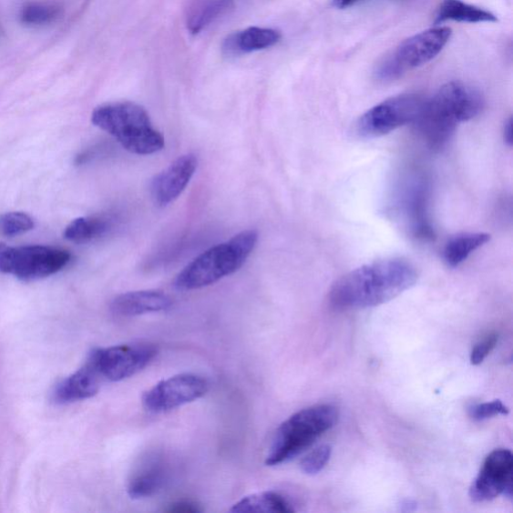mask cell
<instances>
[{"label": "cell", "mask_w": 513, "mask_h": 513, "mask_svg": "<svg viewBox=\"0 0 513 513\" xmlns=\"http://www.w3.org/2000/svg\"><path fill=\"white\" fill-rule=\"evenodd\" d=\"M398 214L405 218L411 233L422 240L435 236L429 218V186L420 174L406 177L396 196Z\"/></svg>", "instance_id": "obj_11"}, {"label": "cell", "mask_w": 513, "mask_h": 513, "mask_svg": "<svg viewBox=\"0 0 513 513\" xmlns=\"http://www.w3.org/2000/svg\"><path fill=\"white\" fill-rule=\"evenodd\" d=\"M332 456V448L329 446H321L312 450L300 464V468L307 476H316L323 469Z\"/></svg>", "instance_id": "obj_25"}, {"label": "cell", "mask_w": 513, "mask_h": 513, "mask_svg": "<svg viewBox=\"0 0 513 513\" xmlns=\"http://www.w3.org/2000/svg\"><path fill=\"white\" fill-rule=\"evenodd\" d=\"M93 124L114 137L129 153L153 155L165 147V139L156 129L147 110L124 102L100 106L92 115Z\"/></svg>", "instance_id": "obj_4"}, {"label": "cell", "mask_w": 513, "mask_h": 513, "mask_svg": "<svg viewBox=\"0 0 513 513\" xmlns=\"http://www.w3.org/2000/svg\"><path fill=\"white\" fill-rule=\"evenodd\" d=\"M513 457L508 449H497L485 460L477 477L472 482L469 497L475 502H485L500 495L512 499Z\"/></svg>", "instance_id": "obj_12"}, {"label": "cell", "mask_w": 513, "mask_h": 513, "mask_svg": "<svg viewBox=\"0 0 513 513\" xmlns=\"http://www.w3.org/2000/svg\"><path fill=\"white\" fill-rule=\"evenodd\" d=\"M234 5V0H194L188 10L187 26L198 35Z\"/></svg>", "instance_id": "obj_20"}, {"label": "cell", "mask_w": 513, "mask_h": 513, "mask_svg": "<svg viewBox=\"0 0 513 513\" xmlns=\"http://www.w3.org/2000/svg\"><path fill=\"white\" fill-rule=\"evenodd\" d=\"M62 15V8L56 5L32 3L24 6L20 19L27 26H44L55 22Z\"/></svg>", "instance_id": "obj_23"}, {"label": "cell", "mask_w": 513, "mask_h": 513, "mask_svg": "<svg viewBox=\"0 0 513 513\" xmlns=\"http://www.w3.org/2000/svg\"><path fill=\"white\" fill-rule=\"evenodd\" d=\"M416 267L405 258L372 262L338 279L329 292L330 304L338 310L380 306L414 287Z\"/></svg>", "instance_id": "obj_1"}, {"label": "cell", "mask_w": 513, "mask_h": 513, "mask_svg": "<svg viewBox=\"0 0 513 513\" xmlns=\"http://www.w3.org/2000/svg\"><path fill=\"white\" fill-rule=\"evenodd\" d=\"M469 416L477 421L486 420L498 416H508L509 409L501 400L487 402V404L471 406L468 411Z\"/></svg>", "instance_id": "obj_26"}, {"label": "cell", "mask_w": 513, "mask_h": 513, "mask_svg": "<svg viewBox=\"0 0 513 513\" xmlns=\"http://www.w3.org/2000/svg\"><path fill=\"white\" fill-rule=\"evenodd\" d=\"M209 382L194 374H178L159 381L145 392L143 405L150 414H164L207 395Z\"/></svg>", "instance_id": "obj_10"}, {"label": "cell", "mask_w": 513, "mask_h": 513, "mask_svg": "<svg viewBox=\"0 0 513 513\" xmlns=\"http://www.w3.org/2000/svg\"><path fill=\"white\" fill-rule=\"evenodd\" d=\"M168 468L162 457H153L143 461L130 477L128 495L133 499L152 498L165 487Z\"/></svg>", "instance_id": "obj_16"}, {"label": "cell", "mask_w": 513, "mask_h": 513, "mask_svg": "<svg viewBox=\"0 0 513 513\" xmlns=\"http://www.w3.org/2000/svg\"><path fill=\"white\" fill-rule=\"evenodd\" d=\"M491 239L487 233H464L450 238L442 251V257L449 268H457Z\"/></svg>", "instance_id": "obj_19"}, {"label": "cell", "mask_w": 513, "mask_h": 513, "mask_svg": "<svg viewBox=\"0 0 513 513\" xmlns=\"http://www.w3.org/2000/svg\"><path fill=\"white\" fill-rule=\"evenodd\" d=\"M257 242L256 231L247 230L227 242L210 248L180 272L175 281L176 287L182 291L197 290L236 273L252 254Z\"/></svg>", "instance_id": "obj_3"}, {"label": "cell", "mask_w": 513, "mask_h": 513, "mask_svg": "<svg viewBox=\"0 0 513 513\" xmlns=\"http://www.w3.org/2000/svg\"><path fill=\"white\" fill-rule=\"evenodd\" d=\"M198 158L187 154L178 158L174 163L155 177L150 184V196L159 207L173 203L182 193L195 175Z\"/></svg>", "instance_id": "obj_13"}, {"label": "cell", "mask_w": 513, "mask_h": 513, "mask_svg": "<svg viewBox=\"0 0 513 513\" xmlns=\"http://www.w3.org/2000/svg\"><path fill=\"white\" fill-rule=\"evenodd\" d=\"M167 511L178 513H193L202 511V509H200L199 506L194 504V502L192 501L183 500L176 502V504L170 506Z\"/></svg>", "instance_id": "obj_28"}, {"label": "cell", "mask_w": 513, "mask_h": 513, "mask_svg": "<svg viewBox=\"0 0 513 513\" xmlns=\"http://www.w3.org/2000/svg\"><path fill=\"white\" fill-rule=\"evenodd\" d=\"M417 508V504L415 500L405 499L401 501L400 509L404 512L415 511Z\"/></svg>", "instance_id": "obj_30"}, {"label": "cell", "mask_w": 513, "mask_h": 513, "mask_svg": "<svg viewBox=\"0 0 513 513\" xmlns=\"http://www.w3.org/2000/svg\"><path fill=\"white\" fill-rule=\"evenodd\" d=\"M229 511L234 513H289L295 510L289 500L278 492L263 491L240 499Z\"/></svg>", "instance_id": "obj_21"}, {"label": "cell", "mask_w": 513, "mask_h": 513, "mask_svg": "<svg viewBox=\"0 0 513 513\" xmlns=\"http://www.w3.org/2000/svg\"><path fill=\"white\" fill-rule=\"evenodd\" d=\"M95 368L86 364L56 385L53 399L57 405H68L94 397L103 384Z\"/></svg>", "instance_id": "obj_15"}, {"label": "cell", "mask_w": 513, "mask_h": 513, "mask_svg": "<svg viewBox=\"0 0 513 513\" xmlns=\"http://www.w3.org/2000/svg\"><path fill=\"white\" fill-rule=\"evenodd\" d=\"M157 354L158 349L153 344H124L97 348L90 352L87 362L104 382H118L138 374Z\"/></svg>", "instance_id": "obj_9"}, {"label": "cell", "mask_w": 513, "mask_h": 513, "mask_svg": "<svg viewBox=\"0 0 513 513\" xmlns=\"http://www.w3.org/2000/svg\"><path fill=\"white\" fill-rule=\"evenodd\" d=\"M513 122H512V118H509L505 125V129H504V138L506 140V143L508 146H512L513 144Z\"/></svg>", "instance_id": "obj_29"}, {"label": "cell", "mask_w": 513, "mask_h": 513, "mask_svg": "<svg viewBox=\"0 0 513 513\" xmlns=\"http://www.w3.org/2000/svg\"><path fill=\"white\" fill-rule=\"evenodd\" d=\"M172 305V299L164 292L142 290L117 296L110 304V309L118 316L135 317L168 311Z\"/></svg>", "instance_id": "obj_14"}, {"label": "cell", "mask_w": 513, "mask_h": 513, "mask_svg": "<svg viewBox=\"0 0 513 513\" xmlns=\"http://www.w3.org/2000/svg\"><path fill=\"white\" fill-rule=\"evenodd\" d=\"M109 222L100 217L77 218L65 231V238L74 243H87L108 232Z\"/></svg>", "instance_id": "obj_22"}, {"label": "cell", "mask_w": 513, "mask_h": 513, "mask_svg": "<svg viewBox=\"0 0 513 513\" xmlns=\"http://www.w3.org/2000/svg\"><path fill=\"white\" fill-rule=\"evenodd\" d=\"M338 416V409L329 405L298 411L277 429L266 457V466L283 465L301 455L326 431L335 426Z\"/></svg>", "instance_id": "obj_5"}, {"label": "cell", "mask_w": 513, "mask_h": 513, "mask_svg": "<svg viewBox=\"0 0 513 513\" xmlns=\"http://www.w3.org/2000/svg\"><path fill=\"white\" fill-rule=\"evenodd\" d=\"M281 34L273 28L249 27L242 32L230 35L224 42V52L239 56L269 48L280 42Z\"/></svg>", "instance_id": "obj_17"}, {"label": "cell", "mask_w": 513, "mask_h": 513, "mask_svg": "<svg viewBox=\"0 0 513 513\" xmlns=\"http://www.w3.org/2000/svg\"><path fill=\"white\" fill-rule=\"evenodd\" d=\"M498 342V335L496 333L490 334L480 341L471 351L470 364L476 366L481 364L490 354V352L496 348Z\"/></svg>", "instance_id": "obj_27"}, {"label": "cell", "mask_w": 513, "mask_h": 513, "mask_svg": "<svg viewBox=\"0 0 513 513\" xmlns=\"http://www.w3.org/2000/svg\"><path fill=\"white\" fill-rule=\"evenodd\" d=\"M447 20L467 24H491L497 23L498 17L488 10L462 0H444L438 8L436 23H445Z\"/></svg>", "instance_id": "obj_18"}, {"label": "cell", "mask_w": 513, "mask_h": 513, "mask_svg": "<svg viewBox=\"0 0 513 513\" xmlns=\"http://www.w3.org/2000/svg\"><path fill=\"white\" fill-rule=\"evenodd\" d=\"M3 35V30H2V26H0V37H2Z\"/></svg>", "instance_id": "obj_32"}, {"label": "cell", "mask_w": 513, "mask_h": 513, "mask_svg": "<svg viewBox=\"0 0 513 513\" xmlns=\"http://www.w3.org/2000/svg\"><path fill=\"white\" fill-rule=\"evenodd\" d=\"M426 97L418 94L392 97L371 108L358 119L356 132L364 139L386 136L394 130L415 124Z\"/></svg>", "instance_id": "obj_8"}, {"label": "cell", "mask_w": 513, "mask_h": 513, "mask_svg": "<svg viewBox=\"0 0 513 513\" xmlns=\"http://www.w3.org/2000/svg\"><path fill=\"white\" fill-rule=\"evenodd\" d=\"M362 2V0H333V4L340 9H345L354 6Z\"/></svg>", "instance_id": "obj_31"}, {"label": "cell", "mask_w": 513, "mask_h": 513, "mask_svg": "<svg viewBox=\"0 0 513 513\" xmlns=\"http://www.w3.org/2000/svg\"><path fill=\"white\" fill-rule=\"evenodd\" d=\"M72 256L66 250L46 246L13 248L0 244V272L24 281L52 276L62 271Z\"/></svg>", "instance_id": "obj_7"}, {"label": "cell", "mask_w": 513, "mask_h": 513, "mask_svg": "<svg viewBox=\"0 0 513 513\" xmlns=\"http://www.w3.org/2000/svg\"><path fill=\"white\" fill-rule=\"evenodd\" d=\"M451 36L449 27L437 26L409 37L380 64L376 70L377 78L381 82H392L408 70L426 65L442 52Z\"/></svg>", "instance_id": "obj_6"}, {"label": "cell", "mask_w": 513, "mask_h": 513, "mask_svg": "<svg viewBox=\"0 0 513 513\" xmlns=\"http://www.w3.org/2000/svg\"><path fill=\"white\" fill-rule=\"evenodd\" d=\"M35 228V220L23 212L0 215V236L13 238L26 234Z\"/></svg>", "instance_id": "obj_24"}, {"label": "cell", "mask_w": 513, "mask_h": 513, "mask_svg": "<svg viewBox=\"0 0 513 513\" xmlns=\"http://www.w3.org/2000/svg\"><path fill=\"white\" fill-rule=\"evenodd\" d=\"M485 108V98L474 87L459 82L442 86L426 98L415 125L432 149L444 148L461 123L474 119Z\"/></svg>", "instance_id": "obj_2"}]
</instances>
